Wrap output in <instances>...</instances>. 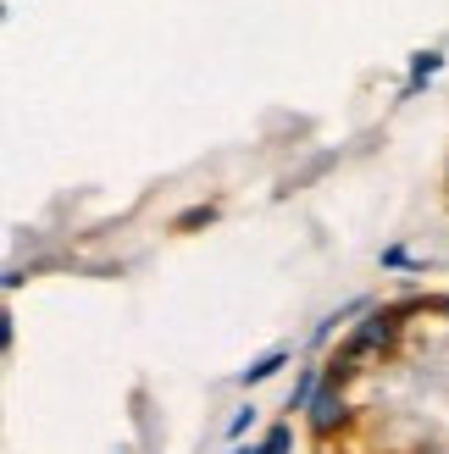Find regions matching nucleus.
Instances as JSON below:
<instances>
[{"label":"nucleus","instance_id":"nucleus-1","mask_svg":"<svg viewBox=\"0 0 449 454\" xmlns=\"http://www.w3.org/2000/svg\"><path fill=\"white\" fill-rule=\"evenodd\" d=\"M305 427H311V438H333V433H344V427H350V399H344V382H327V377H322L317 399L305 404Z\"/></svg>","mask_w":449,"mask_h":454},{"label":"nucleus","instance_id":"nucleus-2","mask_svg":"<svg viewBox=\"0 0 449 454\" xmlns=\"http://www.w3.org/2000/svg\"><path fill=\"white\" fill-rule=\"evenodd\" d=\"M399 338V310H366V322H355V333L344 338V349L339 355H350V360H361V355H372V349H389Z\"/></svg>","mask_w":449,"mask_h":454},{"label":"nucleus","instance_id":"nucleus-3","mask_svg":"<svg viewBox=\"0 0 449 454\" xmlns=\"http://www.w3.org/2000/svg\"><path fill=\"white\" fill-rule=\"evenodd\" d=\"M283 366H288V349H266L261 360H250V366L239 372V388H261V382H266V377H278Z\"/></svg>","mask_w":449,"mask_h":454},{"label":"nucleus","instance_id":"nucleus-4","mask_svg":"<svg viewBox=\"0 0 449 454\" xmlns=\"http://www.w3.org/2000/svg\"><path fill=\"white\" fill-rule=\"evenodd\" d=\"M444 73V56L438 51H416L411 56V83H406V100L411 95H421V89H428V78H438Z\"/></svg>","mask_w":449,"mask_h":454},{"label":"nucleus","instance_id":"nucleus-5","mask_svg":"<svg viewBox=\"0 0 449 454\" xmlns=\"http://www.w3.org/2000/svg\"><path fill=\"white\" fill-rule=\"evenodd\" d=\"M317 388H322V372H317V366H305V372L295 377V388H288V411H305V404L317 399Z\"/></svg>","mask_w":449,"mask_h":454},{"label":"nucleus","instance_id":"nucleus-6","mask_svg":"<svg viewBox=\"0 0 449 454\" xmlns=\"http://www.w3.org/2000/svg\"><path fill=\"white\" fill-rule=\"evenodd\" d=\"M288 449H295V433H288V427L278 421V427H266V438H261L256 454H288Z\"/></svg>","mask_w":449,"mask_h":454},{"label":"nucleus","instance_id":"nucleus-7","mask_svg":"<svg viewBox=\"0 0 449 454\" xmlns=\"http://www.w3.org/2000/svg\"><path fill=\"white\" fill-rule=\"evenodd\" d=\"M256 427V404H244V411H233V421H228V438H244Z\"/></svg>","mask_w":449,"mask_h":454},{"label":"nucleus","instance_id":"nucleus-8","mask_svg":"<svg viewBox=\"0 0 449 454\" xmlns=\"http://www.w3.org/2000/svg\"><path fill=\"white\" fill-rule=\"evenodd\" d=\"M217 211L211 206H194V211H184V216H177V227H200V222H211Z\"/></svg>","mask_w":449,"mask_h":454},{"label":"nucleus","instance_id":"nucleus-9","mask_svg":"<svg viewBox=\"0 0 449 454\" xmlns=\"http://www.w3.org/2000/svg\"><path fill=\"white\" fill-rule=\"evenodd\" d=\"M383 266H411V255H406V249L394 244V249H383Z\"/></svg>","mask_w":449,"mask_h":454},{"label":"nucleus","instance_id":"nucleus-10","mask_svg":"<svg viewBox=\"0 0 449 454\" xmlns=\"http://www.w3.org/2000/svg\"><path fill=\"white\" fill-rule=\"evenodd\" d=\"M438 310H444V316H449V294H444V300H438Z\"/></svg>","mask_w":449,"mask_h":454},{"label":"nucleus","instance_id":"nucleus-11","mask_svg":"<svg viewBox=\"0 0 449 454\" xmlns=\"http://www.w3.org/2000/svg\"><path fill=\"white\" fill-rule=\"evenodd\" d=\"M233 454H256V449H233Z\"/></svg>","mask_w":449,"mask_h":454}]
</instances>
